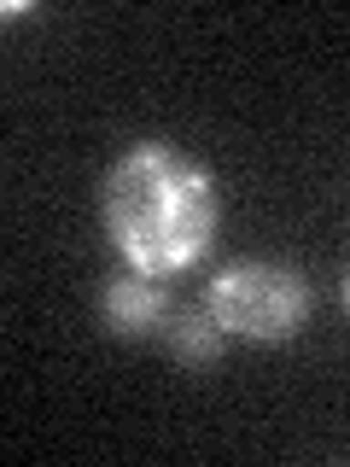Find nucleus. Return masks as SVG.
I'll use <instances>...</instances> for the list:
<instances>
[{
    "instance_id": "1",
    "label": "nucleus",
    "mask_w": 350,
    "mask_h": 467,
    "mask_svg": "<svg viewBox=\"0 0 350 467\" xmlns=\"http://www.w3.org/2000/svg\"><path fill=\"white\" fill-rule=\"evenodd\" d=\"M99 211H106L117 252L140 275H175L211 252L222 204H216V182L193 158L146 140V146H129L106 170Z\"/></svg>"
},
{
    "instance_id": "2",
    "label": "nucleus",
    "mask_w": 350,
    "mask_h": 467,
    "mask_svg": "<svg viewBox=\"0 0 350 467\" xmlns=\"http://www.w3.org/2000/svg\"><path fill=\"white\" fill-rule=\"evenodd\" d=\"M310 310V286L281 263H233L211 286V316L233 339H292Z\"/></svg>"
},
{
    "instance_id": "3",
    "label": "nucleus",
    "mask_w": 350,
    "mask_h": 467,
    "mask_svg": "<svg viewBox=\"0 0 350 467\" xmlns=\"http://www.w3.org/2000/svg\"><path fill=\"white\" fill-rule=\"evenodd\" d=\"M106 321L117 333H152L164 321V286L152 275H111L106 286Z\"/></svg>"
},
{
    "instance_id": "4",
    "label": "nucleus",
    "mask_w": 350,
    "mask_h": 467,
    "mask_svg": "<svg viewBox=\"0 0 350 467\" xmlns=\"http://www.w3.org/2000/svg\"><path fill=\"white\" fill-rule=\"evenodd\" d=\"M170 350L187 362V368H211V362L222 357V327H216V316H211V310L181 316V321L170 327Z\"/></svg>"
},
{
    "instance_id": "5",
    "label": "nucleus",
    "mask_w": 350,
    "mask_h": 467,
    "mask_svg": "<svg viewBox=\"0 0 350 467\" xmlns=\"http://www.w3.org/2000/svg\"><path fill=\"white\" fill-rule=\"evenodd\" d=\"M345 304H350V275H345Z\"/></svg>"
}]
</instances>
